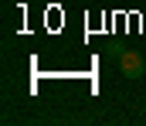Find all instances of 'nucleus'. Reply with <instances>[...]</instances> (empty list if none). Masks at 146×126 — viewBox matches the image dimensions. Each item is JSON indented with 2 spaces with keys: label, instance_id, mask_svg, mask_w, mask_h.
I'll use <instances>...</instances> for the list:
<instances>
[{
  "label": "nucleus",
  "instance_id": "f257e3e1",
  "mask_svg": "<svg viewBox=\"0 0 146 126\" xmlns=\"http://www.w3.org/2000/svg\"><path fill=\"white\" fill-rule=\"evenodd\" d=\"M119 68H122L126 79H143V75H146V58L139 55V51L126 48V51L119 55Z\"/></svg>",
  "mask_w": 146,
  "mask_h": 126
}]
</instances>
